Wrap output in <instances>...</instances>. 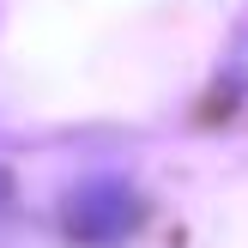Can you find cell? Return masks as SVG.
Masks as SVG:
<instances>
[{
	"mask_svg": "<svg viewBox=\"0 0 248 248\" xmlns=\"http://www.w3.org/2000/svg\"><path fill=\"white\" fill-rule=\"evenodd\" d=\"M140 224V200L121 176H91L67 194V236L85 248H115Z\"/></svg>",
	"mask_w": 248,
	"mask_h": 248,
	"instance_id": "obj_1",
	"label": "cell"
}]
</instances>
